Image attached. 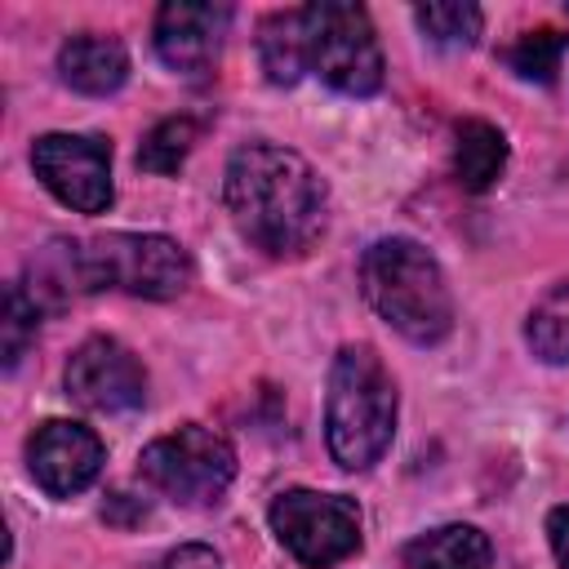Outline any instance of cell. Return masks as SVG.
Segmentation results:
<instances>
[{"label":"cell","instance_id":"obj_5","mask_svg":"<svg viewBox=\"0 0 569 569\" xmlns=\"http://www.w3.org/2000/svg\"><path fill=\"white\" fill-rule=\"evenodd\" d=\"M307 22V71H316L329 89L365 98L382 89V49L373 36V22L360 4L347 0H316L302 4Z\"/></svg>","mask_w":569,"mask_h":569},{"label":"cell","instance_id":"obj_8","mask_svg":"<svg viewBox=\"0 0 569 569\" xmlns=\"http://www.w3.org/2000/svg\"><path fill=\"white\" fill-rule=\"evenodd\" d=\"M31 169L49 187V196L62 200L76 213H107V204L116 196L107 138L44 133V138L31 142Z\"/></svg>","mask_w":569,"mask_h":569},{"label":"cell","instance_id":"obj_6","mask_svg":"<svg viewBox=\"0 0 569 569\" xmlns=\"http://www.w3.org/2000/svg\"><path fill=\"white\" fill-rule=\"evenodd\" d=\"M138 471L156 493H164V498H173L182 507H204L231 485L236 449H231V440L222 431L187 422V427H178L169 436H156L142 449Z\"/></svg>","mask_w":569,"mask_h":569},{"label":"cell","instance_id":"obj_18","mask_svg":"<svg viewBox=\"0 0 569 569\" xmlns=\"http://www.w3.org/2000/svg\"><path fill=\"white\" fill-rule=\"evenodd\" d=\"M196 138H200V129H196L191 116H169V120H160V124L142 138V147H138V164H142L147 173H178L182 160L191 156Z\"/></svg>","mask_w":569,"mask_h":569},{"label":"cell","instance_id":"obj_16","mask_svg":"<svg viewBox=\"0 0 569 569\" xmlns=\"http://www.w3.org/2000/svg\"><path fill=\"white\" fill-rule=\"evenodd\" d=\"M525 338L533 347L538 360L547 365H565L569 360V276L560 284H551L533 311H529V325H525Z\"/></svg>","mask_w":569,"mask_h":569},{"label":"cell","instance_id":"obj_4","mask_svg":"<svg viewBox=\"0 0 569 569\" xmlns=\"http://www.w3.org/2000/svg\"><path fill=\"white\" fill-rule=\"evenodd\" d=\"M80 289H120L133 298H178L191 284V258L156 231H111L76 244Z\"/></svg>","mask_w":569,"mask_h":569},{"label":"cell","instance_id":"obj_19","mask_svg":"<svg viewBox=\"0 0 569 569\" xmlns=\"http://www.w3.org/2000/svg\"><path fill=\"white\" fill-rule=\"evenodd\" d=\"M565 49H569V36H565V31H556V27H538V31H525V36L507 49V62L516 67V76L547 84V80H556Z\"/></svg>","mask_w":569,"mask_h":569},{"label":"cell","instance_id":"obj_9","mask_svg":"<svg viewBox=\"0 0 569 569\" xmlns=\"http://www.w3.org/2000/svg\"><path fill=\"white\" fill-rule=\"evenodd\" d=\"M67 396L93 413H129L147 400V373L124 342L84 338L67 360Z\"/></svg>","mask_w":569,"mask_h":569},{"label":"cell","instance_id":"obj_2","mask_svg":"<svg viewBox=\"0 0 569 569\" xmlns=\"http://www.w3.org/2000/svg\"><path fill=\"white\" fill-rule=\"evenodd\" d=\"M360 289L369 307L409 342L431 347L453 329V293L440 262L405 236L373 240L360 258Z\"/></svg>","mask_w":569,"mask_h":569},{"label":"cell","instance_id":"obj_12","mask_svg":"<svg viewBox=\"0 0 569 569\" xmlns=\"http://www.w3.org/2000/svg\"><path fill=\"white\" fill-rule=\"evenodd\" d=\"M58 71L76 93L89 98H107L124 84L129 76V53L116 36H98V31H80L58 49Z\"/></svg>","mask_w":569,"mask_h":569},{"label":"cell","instance_id":"obj_20","mask_svg":"<svg viewBox=\"0 0 569 569\" xmlns=\"http://www.w3.org/2000/svg\"><path fill=\"white\" fill-rule=\"evenodd\" d=\"M36 325H40L36 298H27L22 284H9L4 289V316H0V351H4V365L9 369L22 360L27 342L36 338Z\"/></svg>","mask_w":569,"mask_h":569},{"label":"cell","instance_id":"obj_21","mask_svg":"<svg viewBox=\"0 0 569 569\" xmlns=\"http://www.w3.org/2000/svg\"><path fill=\"white\" fill-rule=\"evenodd\" d=\"M147 569H222V560H218V551L204 547V542H182V547L164 551L156 565H147Z\"/></svg>","mask_w":569,"mask_h":569},{"label":"cell","instance_id":"obj_15","mask_svg":"<svg viewBox=\"0 0 569 569\" xmlns=\"http://www.w3.org/2000/svg\"><path fill=\"white\" fill-rule=\"evenodd\" d=\"M507 169V138L489 120H462L453 133V178L467 191H489Z\"/></svg>","mask_w":569,"mask_h":569},{"label":"cell","instance_id":"obj_13","mask_svg":"<svg viewBox=\"0 0 569 569\" xmlns=\"http://www.w3.org/2000/svg\"><path fill=\"white\" fill-rule=\"evenodd\" d=\"M405 569H493V547L476 525H440L405 542Z\"/></svg>","mask_w":569,"mask_h":569},{"label":"cell","instance_id":"obj_3","mask_svg":"<svg viewBox=\"0 0 569 569\" xmlns=\"http://www.w3.org/2000/svg\"><path fill=\"white\" fill-rule=\"evenodd\" d=\"M396 431V382L382 356L365 342H351L333 356L329 396H325V440L338 467H373Z\"/></svg>","mask_w":569,"mask_h":569},{"label":"cell","instance_id":"obj_1","mask_svg":"<svg viewBox=\"0 0 569 569\" xmlns=\"http://www.w3.org/2000/svg\"><path fill=\"white\" fill-rule=\"evenodd\" d=\"M222 196L236 231L271 253H302L329 222V187L325 178L289 147L249 142L227 160Z\"/></svg>","mask_w":569,"mask_h":569},{"label":"cell","instance_id":"obj_10","mask_svg":"<svg viewBox=\"0 0 569 569\" xmlns=\"http://www.w3.org/2000/svg\"><path fill=\"white\" fill-rule=\"evenodd\" d=\"M27 467L36 476V485L49 498H71L80 489H89L102 471V440L67 418H49L31 431L27 440Z\"/></svg>","mask_w":569,"mask_h":569},{"label":"cell","instance_id":"obj_11","mask_svg":"<svg viewBox=\"0 0 569 569\" xmlns=\"http://www.w3.org/2000/svg\"><path fill=\"white\" fill-rule=\"evenodd\" d=\"M231 9L227 4H196V0H169L156 13V53L164 67L182 76H200L218 62L222 36H227Z\"/></svg>","mask_w":569,"mask_h":569},{"label":"cell","instance_id":"obj_7","mask_svg":"<svg viewBox=\"0 0 569 569\" xmlns=\"http://www.w3.org/2000/svg\"><path fill=\"white\" fill-rule=\"evenodd\" d=\"M267 520L280 547L307 569H329L360 547V511L342 493L289 489L271 502Z\"/></svg>","mask_w":569,"mask_h":569},{"label":"cell","instance_id":"obj_17","mask_svg":"<svg viewBox=\"0 0 569 569\" xmlns=\"http://www.w3.org/2000/svg\"><path fill=\"white\" fill-rule=\"evenodd\" d=\"M413 18H418L422 36H427L431 44H445V49H467V44H476L480 22H485V13H480L476 4H467V0H431V4H418Z\"/></svg>","mask_w":569,"mask_h":569},{"label":"cell","instance_id":"obj_14","mask_svg":"<svg viewBox=\"0 0 569 569\" xmlns=\"http://www.w3.org/2000/svg\"><path fill=\"white\" fill-rule=\"evenodd\" d=\"M258 62L271 84H298L307 76V22L302 9H276L258 27Z\"/></svg>","mask_w":569,"mask_h":569},{"label":"cell","instance_id":"obj_22","mask_svg":"<svg viewBox=\"0 0 569 569\" xmlns=\"http://www.w3.org/2000/svg\"><path fill=\"white\" fill-rule=\"evenodd\" d=\"M547 538H551V551H556L560 569H569V507H556L547 516Z\"/></svg>","mask_w":569,"mask_h":569}]
</instances>
